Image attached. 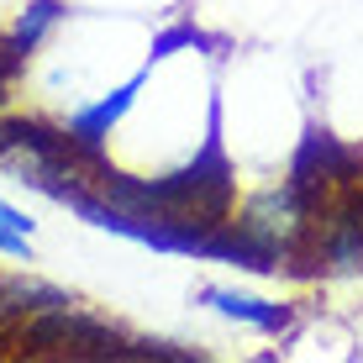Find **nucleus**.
Returning <instances> with one entry per match:
<instances>
[{
  "label": "nucleus",
  "mask_w": 363,
  "mask_h": 363,
  "mask_svg": "<svg viewBox=\"0 0 363 363\" xmlns=\"http://www.w3.org/2000/svg\"><path fill=\"white\" fill-rule=\"evenodd\" d=\"M232 221H237V232L253 237L274 264H279V274H284V269L295 264V253L311 242L316 206H311V200L300 195L290 179H279V184H269V190H253V195H247L242 206L232 211Z\"/></svg>",
  "instance_id": "1"
},
{
  "label": "nucleus",
  "mask_w": 363,
  "mask_h": 363,
  "mask_svg": "<svg viewBox=\"0 0 363 363\" xmlns=\"http://www.w3.org/2000/svg\"><path fill=\"white\" fill-rule=\"evenodd\" d=\"M143 79H147V69H137L127 84H116L111 95H100V100H90V106H74L69 111V137L79 147H90V153H106V143H111V132L121 127V116L137 106V90H143Z\"/></svg>",
  "instance_id": "2"
},
{
  "label": "nucleus",
  "mask_w": 363,
  "mask_h": 363,
  "mask_svg": "<svg viewBox=\"0 0 363 363\" xmlns=\"http://www.w3.org/2000/svg\"><path fill=\"white\" fill-rule=\"evenodd\" d=\"M200 306H211L216 316L242 321V327L264 332V337H284L295 327V306L284 300H264V295H247V290H227V284H206L200 290Z\"/></svg>",
  "instance_id": "3"
},
{
  "label": "nucleus",
  "mask_w": 363,
  "mask_h": 363,
  "mask_svg": "<svg viewBox=\"0 0 363 363\" xmlns=\"http://www.w3.org/2000/svg\"><path fill=\"white\" fill-rule=\"evenodd\" d=\"M58 21H64V6H58V0H27V6H21V16L11 21V43L32 58L37 48H43V37L53 32Z\"/></svg>",
  "instance_id": "4"
},
{
  "label": "nucleus",
  "mask_w": 363,
  "mask_h": 363,
  "mask_svg": "<svg viewBox=\"0 0 363 363\" xmlns=\"http://www.w3.org/2000/svg\"><path fill=\"white\" fill-rule=\"evenodd\" d=\"M0 253L16 264H32V216L16 211L11 200H0Z\"/></svg>",
  "instance_id": "5"
},
{
  "label": "nucleus",
  "mask_w": 363,
  "mask_h": 363,
  "mask_svg": "<svg viewBox=\"0 0 363 363\" xmlns=\"http://www.w3.org/2000/svg\"><path fill=\"white\" fill-rule=\"evenodd\" d=\"M200 37H195V27H169L164 37H153V53H147V69L153 64H164L169 53H179V48H195Z\"/></svg>",
  "instance_id": "6"
},
{
  "label": "nucleus",
  "mask_w": 363,
  "mask_h": 363,
  "mask_svg": "<svg viewBox=\"0 0 363 363\" xmlns=\"http://www.w3.org/2000/svg\"><path fill=\"white\" fill-rule=\"evenodd\" d=\"M21 69H27V53L11 43V32H0V84H11Z\"/></svg>",
  "instance_id": "7"
},
{
  "label": "nucleus",
  "mask_w": 363,
  "mask_h": 363,
  "mask_svg": "<svg viewBox=\"0 0 363 363\" xmlns=\"http://www.w3.org/2000/svg\"><path fill=\"white\" fill-rule=\"evenodd\" d=\"M11 153V127H6V111H0V158Z\"/></svg>",
  "instance_id": "8"
}]
</instances>
